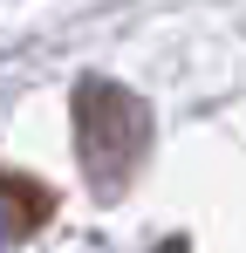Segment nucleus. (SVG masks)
<instances>
[{
  "instance_id": "2",
  "label": "nucleus",
  "mask_w": 246,
  "mask_h": 253,
  "mask_svg": "<svg viewBox=\"0 0 246 253\" xmlns=\"http://www.w3.org/2000/svg\"><path fill=\"white\" fill-rule=\"evenodd\" d=\"M48 219H55V192H48L41 178L0 171V247H21V240H35Z\"/></svg>"
},
{
  "instance_id": "1",
  "label": "nucleus",
  "mask_w": 246,
  "mask_h": 253,
  "mask_svg": "<svg viewBox=\"0 0 246 253\" xmlns=\"http://www.w3.org/2000/svg\"><path fill=\"white\" fill-rule=\"evenodd\" d=\"M144 144H151V117L130 89L89 76L76 83V158L89 171V192L96 199H117L123 185L144 165Z\"/></svg>"
}]
</instances>
